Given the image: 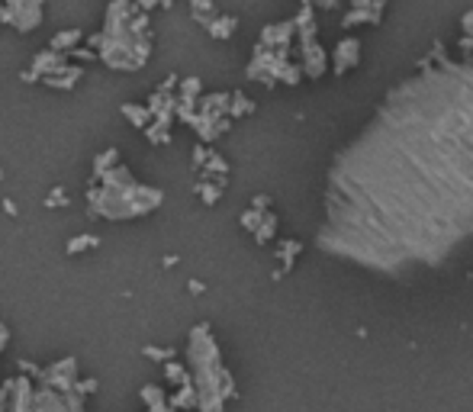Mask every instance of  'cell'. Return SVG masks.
Segmentation results:
<instances>
[{
  "label": "cell",
  "instance_id": "cell-1",
  "mask_svg": "<svg viewBox=\"0 0 473 412\" xmlns=\"http://www.w3.org/2000/svg\"><path fill=\"white\" fill-rule=\"evenodd\" d=\"M161 203H164V190L135 181V174L126 165H116L87 187V213L93 219H107V222L142 219L158 210Z\"/></svg>",
  "mask_w": 473,
  "mask_h": 412
},
{
  "label": "cell",
  "instance_id": "cell-2",
  "mask_svg": "<svg viewBox=\"0 0 473 412\" xmlns=\"http://www.w3.org/2000/svg\"><path fill=\"white\" fill-rule=\"evenodd\" d=\"M184 354H187V374H190V384L196 390V409L222 412L228 400L236 396V380H232V374L222 364L220 345H216V338H212L206 322L190 328Z\"/></svg>",
  "mask_w": 473,
  "mask_h": 412
},
{
  "label": "cell",
  "instance_id": "cell-3",
  "mask_svg": "<svg viewBox=\"0 0 473 412\" xmlns=\"http://www.w3.org/2000/svg\"><path fill=\"white\" fill-rule=\"evenodd\" d=\"M132 0H110L103 29L87 39V49L97 52V61H103L113 71H139L152 59V36H135L129 20L135 13Z\"/></svg>",
  "mask_w": 473,
  "mask_h": 412
},
{
  "label": "cell",
  "instance_id": "cell-4",
  "mask_svg": "<svg viewBox=\"0 0 473 412\" xmlns=\"http://www.w3.org/2000/svg\"><path fill=\"white\" fill-rule=\"evenodd\" d=\"M29 412H84V396L77 393L75 387L55 390L49 384H36Z\"/></svg>",
  "mask_w": 473,
  "mask_h": 412
},
{
  "label": "cell",
  "instance_id": "cell-5",
  "mask_svg": "<svg viewBox=\"0 0 473 412\" xmlns=\"http://www.w3.org/2000/svg\"><path fill=\"white\" fill-rule=\"evenodd\" d=\"M0 4H4L7 26H13L17 33H33V29L43 26L45 20L43 0H0Z\"/></svg>",
  "mask_w": 473,
  "mask_h": 412
},
{
  "label": "cell",
  "instance_id": "cell-6",
  "mask_svg": "<svg viewBox=\"0 0 473 412\" xmlns=\"http://www.w3.org/2000/svg\"><path fill=\"white\" fill-rule=\"evenodd\" d=\"M65 61H68V55H61V52H52V49L36 52L33 61H29V68H23V71H20V81H23V85H39L43 77L55 75V71H59Z\"/></svg>",
  "mask_w": 473,
  "mask_h": 412
},
{
  "label": "cell",
  "instance_id": "cell-7",
  "mask_svg": "<svg viewBox=\"0 0 473 412\" xmlns=\"http://www.w3.org/2000/svg\"><path fill=\"white\" fill-rule=\"evenodd\" d=\"M77 377H81L77 358H61V361L43 368V374L36 377V384H49V387H55V390H71Z\"/></svg>",
  "mask_w": 473,
  "mask_h": 412
},
{
  "label": "cell",
  "instance_id": "cell-8",
  "mask_svg": "<svg viewBox=\"0 0 473 412\" xmlns=\"http://www.w3.org/2000/svg\"><path fill=\"white\" fill-rule=\"evenodd\" d=\"M81 77H84V68L75 65V61H65V65H61L55 75L43 77L39 85L52 87V91H75V87L81 85Z\"/></svg>",
  "mask_w": 473,
  "mask_h": 412
},
{
  "label": "cell",
  "instance_id": "cell-9",
  "mask_svg": "<svg viewBox=\"0 0 473 412\" xmlns=\"http://www.w3.org/2000/svg\"><path fill=\"white\" fill-rule=\"evenodd\" d=\"M300 49H303V71L319 77L322 71H325V52H322V45L316 43V39H303Z\"/></svg>",
  "mask_w": 473,
  "mask_h": 412
},
{
  "label": "cell",
  "instance_id": "cell-10",
  "mask_svg": "<svg viewBox=\"0 0 473 412\" xmlns=\"http://www.w3.org/2000/svg\"><path fill=\"white\" fill-rule=\"evenodd\" d=\"M238 29V20L236 17H226V13H216V17L210 20V26H206V33H210V39H232Z\"/></svg>",
  "mask_w": 473,
  "mask_h": 412
},
{
  "label": "cell",
  "instance_id": "cell-11",
  "mask_svg": "<svg viewBox=\"0 0 473 412\" xmlns=\"http://www.w3.org/2000/svg\"><path fill=\"white\" fill-rule=\"evenodd\" d=\"M81 39H84V33H81V29H61V33H55L49 39V49L52 52H61V55H68V52L71 49H77V45H81Z\"/></svg>",
  "mask_w": 473,
  "mask_h": 412
},
{
  "label": "cell",
  "instance_id": "cell-12",
  "mask_svg": "<svg viewBox=\"0 0 473 412\" xmlns=\"http://www.w3.org/2000/svg\"><path fill=\"white\" fill-rule=\"evenodd\" d=\"M116 165H123L119 161V149H107V152L93 155V165H91V181H97V177H103L107 171H113Z\"/></svg>",
  "mask_w": 473,
  "mask_h": 412
},
{
  "label": "cell",
  "instance_id": "cell-13",
  "mask_svg": "<svg viewBox=\"0 0 473 412\" xmlns=\"http://www.w3.org/2000/svg\"><path fill=\"white\" fill-rule=\"evenodd\" d=\"M119 113L126 117V123H132V129H145L148 123H152V113H148L145 103H123Z\"/></svg>",
  "mask_w": 473,
  "mask_h": 412
},
{
  "label": "cell",
  "instance_id": "cell-14",
  "mask_svg": "<svg viewBox=\"0 0 473 412\" xmlns=\"http://www.w3.org/2000/svg\"><path fill=\"white\" fill-rule=\"evenodd\" d=\"M91 248H100V236H93V232H81V236L68 238V245H65V252L71 254V258L91 252Z\"/></svg>",
  "mask_w": 473,
  "mask_h": 412
},
{
  "label": "cell",
  "instance_id": "cell-15",
  "mask_svg": "<svg viewBox=\"0 0 473 412\" xmlns=\"http://www.w3.org/2000/svg\"><path fill=\"white\" fill-rule=\"evenodd\" d=\"M357 39H345V43L335 49V71H348V65H355L357 61Z\"/></svg>",
  "mask_w": 473,
  "mask_h": 412
},
{
  "label": "cell",
  "instance_id": "cell-16",
  "mask_svg": "<svg viewBox=\"0 0 473 412\" xmlns=\"http://www.w3.org/2000/svg\"><path fill=\"white\" fill-rule=\"evenodd\" d=\"M168 403H171V409H174V412H178V409H196L194 384H184V387H178V393L168 396Z\"/></svg>",
  "mask_w": 473,
  "mask_h": 412
},
{
  "label": "cell",
  "instance_id": "cell-17",
  "mask_svg": "<svg viewBox=\"0 0 473 412\" xmlns=\"http://www.w3.org/2000/svg\"><path fill=\"white\" fill-rule=\"evenodd\" d=\"M190 17L206 29L210 20L216 17V0H190Z\"/></svg>",
  "mask_w": 473,
  "mask_h": 412
},
{
  "label": "cell",
  "instance_id": "cell-18",
  "mask_svg": "<svg viewBox=\"0 0 473 412\" xmlns=\"http://www.w3.org/2000/svg\"><path fill=\"white\" fill-rule=\"evenodd\" d=\"M161 368H164V380H168L171 387H184V384H190V374H187V368L178 361V358L168 364H161Z\"/></svg>",
  "mask_w": 473,
  "mask_h": 412
},
{
  "label": "cell",
  "instance_id": "cell-19",
  "mask_svg": "<svg viewBox=\"0 0 473 412\" xmlns=\"http://www.w3.org/2000/svg\"><path fill=\"white\" fill-rule=\"evenodd\" d=\"M274 232H277V216H274V213H264L261 222H258V229H254L252 236L258 245H268L270 238H274Z\"/></svg>",
  "mask_w": 473,
  "mask_h": 412
},
{
  "label": "cell",
  "instance_id": "cell-20",
  "mask_svg": "<svg viewBox=\"0 0 473 412\" xmlns=\"http://www.w3.org/2000/svg\"><path fill=\"white\" fill-rule=\"evenodd\" d=\"M139 400L145 403V409H155V406L168 403V393H164L158 384H145V387L139 390Z\"/></svg>",
  "mask_w": 473,
  "mask_h": 412
},
{
  "label": "cell",
  "instance_id": "cell-21",
  "mask_svg": "<svg viewBox=\"0 0 473 412\" xmlns=\"http://www.w3.org/2000/svg\"><path fill=\"white\" fill-rule=\"evenodd\" d=\"M254 103L248 101L245 93H228V119H238V117H245V113H252Z\"/></svg>",
  "mask_w": 473,
  "mask_h": 412
},
{
  "label": "cell",
  "instance_id": "cell-22",
  "mask_svg": "<svg viewBox=\"0 0 473 412\" xmlns=\"http://www.w3.org/2000/svg\"><path fill=\"white\" fill-rule=\"evenodd\" d=\"M357 23H381V13H377V10H351V13H348L345 20H341V26H348V29H351V26H357Z\"/></svg>",
  "mask_w": 473,
  "mask_h": 412
},
{
  "label": "cell",
  "instance_id": "cell-23",
  "mask_svg": "<svg viewBox=\"0 0 473 412\" xmlns=\"http://www.w3.org/2000/svg\"><path fill=\"white\" fill-rule=\"evenodd\" d=\"M194 190H196V194H200V200L206 203V206H212V203H220V197H222V187H220V184H212V181H196Z\"/></svg>",
  "mask_w": 473,
  "mask_h": 412
},
{
  "label": "cell",
  "instance_id": "cell-24",
  "mask_svg": "<svg viewBox=\"0 0 473 412\" xmlns=\"http://www.w3.org/2000/svg\"><path fill=\"white\" fill-rule=\"evenodd\" d=\"M142 354L148 358V361H158V364H168L178 358V348H158V345H145Z\"/></svg>",
  "mask_w": 473,
  "mask_h": 412
},
{
  "label": "cell",
  "instance_id": "cell-25",
  "mask_svg": "<svg viewBox=\"0 0 473 412\" xmlns=\"http://www.w3.org/2000/svg\"><path fill=\"white\" fill-rule=\"evenodd\" d=\"M68 203H71V197H68L65 187H52L49 194H45L43 206L45 210H61V206H68Z\"/></svg>",
  "mask_w": 473,
  "mask_h": 412
},
{
  "label": "cell",
  "instance_id": "cell-26",
  "mask_svg": "<svg viewBox=\"0 0 473 412\" xmlns=\"http://www.w3.org/2000/svg\"><path fill=\"white\" fill-rule=\"evenodd\" d=\"M142 133H145V139H148L152 145H168V142H171V129L155 126V123H148V126H145Z\"/></svg>",
  "mask_w": 473,
  "mask_h": 412
},
{
  "label": "cell",
  "instance_id": "cell-27",
  "mask_svg": "<svg viewBox=\"0 0 473 412\" xmlns=\"http://www.w3.org/2000/svg\"><path fill=\"white\" fill-rule=\"evenodd\" d=\"M97 387H100V384H97V377H77V380H75V390H77L81 396L97 393Z\"/></svg>",
  "mask_w": 473,
  "mask_h": 412
},
{
  "label": "cell",
  "instance_id": "cell-28",
  "mask_svg": "<svg viewBox=\"0 0 473 412\" xmlns=\"http://www.w3.org/2000/svg\"><path fill=\"white\" fill-rule=\"evenodd\" d=\"M97 61V52H91V49H81V45H77V49H71L68 52V61Z\"/></svg>",
  "mask_w": 473,
  "mask_h": 412
},
{
  "label": "cell",
  "instance_id": "cell-29",
  "mask_svg": "<svg viewBox=\"0 0 473 412\" xmlns=\"http://www.w3.org/2000/svg\"><path fill=\"white\" fill-rule=\"evenodd\" d=\"M296 252H300V245H296V242H284V245H280V258H284V264H287V268H290V264H293V254Z\"/></svg>",
  "mask_w": 473,
  "mask_h": 412
},
{
  "label": "cell",
  "instance_id": "cell-30",
  "mask_svg": "<svg viewBox=\"0 0 473 412\" xmlns=\"http://www.w3.org/2000/svg\"><path fill=\"white\" fill-rule=\"evenodd\" d=\"M206 155H210V145H196L194 149V171L203 168V161H206Z\"/></svg>",
  "mask_w": 473,
  "mask_h": 412
},
{
  "label": "cell",
  "instance_id": "cell-31",
  "mask_svg": "<svg viewBox=\"0 0 473 412\" xmlns=\"http://www.w3.org/2000/svg\"><path fill=\"white\" fill-rule=\"evenodd\" d=\"M7 345H10V328H7V326H0V354L7 351Z\"/></svg>",
  "mask_w": 473,
  "mask_h": 412
},
{
  "label": "cell",
  "instance_id": "cell-32",
  "mask_svg": "<svg viewBox=\"0 0 473 412\" xmlns=\"http://www.w3.org/2000/svg\"><path fill=\"white\" fill-rule=\"evenodd\" d=\"M351 7L355 10H373V0H351Z\"/></svg>",
  "mask_w": 473,
  "mask_h": 412
},
{
  "label": "cell",
  "instance_id": "cell-33",
  "mask_svg": "<svg viewBox=\"0 0 473 412\" xmlns=\"http://www.w3.org/2000/svg\"><path fill=\"white\" fill-rule=\"evenodd\" d=\"M4 213H7V216H17V203H13V200H4Z\"/></svg>",
  "mask_w": 473,
  "mask_h": 412
},
{
  "label": "cell",
  "instance_id": "cell-34",
  "mask_svg": "<svg viewBox=\"0 0 473 412\" xmlns=\"http://www.w3.org/2000/svg\"><path fill=\"white\" fill-rule=\"evenodd\" d=\"M187 287H190V294H203V290H206V287H203L200 280H190Z\"/></svg>",
  "mask_w": 473,
  "mask_h": 412
},
{
  "label": "cell",
  "instance_id": "cell-35",
  "mask_svg": "<svg viewBox=\"0 0 473 412\" xmlns=\"http://www.w3.org/2000/svg\"><path fill=\"white\" fill-rule=\"evenodd\" d=\"M7 26V17H4V4H0V29Z\"/></svg>",
  "mask_w": 473,
  "mask_h": 412
},
{
  "label": "cell",
  "instance_id": "cell-36",
  "mask_svg": "<svg viewBox=\"0 0 473 412\" xmlns=\"http://www.w3.org/2000/svg\"><path fill=\"white\" fill-rule=\"evenodd\" d=\"M0 181H4V168H0Z\"/></svg>",
  "mask_w": 473,
  "mask_h": 412
},
{
  "label": "cell",
  "instance_id": "cell-37",
  "mask_svg": "<svg viewBox=\"0 0 473 412\" xmlns=\"http://www.w3.org/2000/svg\"><path fill=\"white\" fill-rule=\"evenodd\" d=\"M0 326H4V322H0Z\"/></svg>",
  "mask_w": 473,
  "mask_h": 412
}]
</instances>
